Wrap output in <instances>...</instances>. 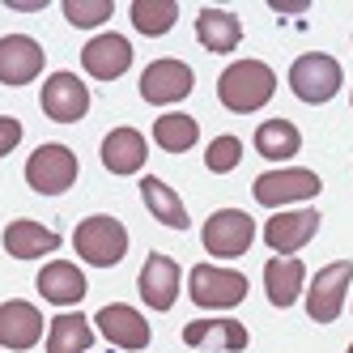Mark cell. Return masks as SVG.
I'll return each instance as SVG.
<instances>
[{
  "mask_svg": "<svg viewBox=\"0 0 353 353\" xmlns=\"http://www.w3.org/2000/svg\"><path fill=\"white\" fill-rule=\"evenodd\" d=\"M239 162H243V141H239V137L221 132V137L209 141V149H205V166H209L213 174H230Z\"/></svg>",
  "mask_w": 353,
  "mask_h": 353,
  "instance_id": "29",
  "label": "cell"
},
{
  "mask_svg": "<svg viewBox=\"0 0 353 353\" xmlns=\"http://www.w3.org/2000/svg\"><path fill=\"white\" fill-rule=\"evenodd\" d=\"M141 200L149 205V213H154L162 225H170V230H188V205L179 196H174V188L170 183H162V179H154V174H145L141 179Z\"/></svg>",
  "mask_w": 353,
  "mask_h": 353,
  "instance_id": "22",
  "label": "cell"
},
{
  "mask_svg": "<svg viewBox=\"0 0 353 353\" xmlns=\"http://www.w3.org/2000/svg\"><path fill=\"white\" fill-rule=\"evenodd\" d=\"M256 205H268V209H281V205H298V200H311L319 196V174L315 170H264L256 183Z\"/></svg>",
  "mask_w": 353,
  "mask_h": 353,
  "instance_id": "9",
  "label": "cell"
},
{
  "mask_svg": "<svg viewBox=\"0 0 353 353\" xmlns=\"http://www.w3.org/2000/svg\"><path fill=\"white\" fill-rule=\"evenodd\" d=\"M349 353H353V345H349Z\"/></svg>",
  "mask_w": 353,
  "mask_h": 353,
  "instance_id": "32",
  "label": "cell"
},
{
  "mask_svg": "<svg viewBox=\"0 0 353 353\" xmlns=\"http://www.w3.org/2000/svg\"><path fill=\"white\" fill-rule=\"evenodd\" d=\"M39 107L56 123H77L90 111V90H85V81L77 72H52L47 85L39 90Z\"/></svg>",
  "mask_w": 353,
  "mask_h": 353,
  "instance_id": "8",
  "label": "cell"
},
{
  "mask_svg": "<svg viewBox=\"0 0 353 353\" xmlns=\"http://www.w3.org/2000/svg\"><path fill=\"white\" fill-rule=\"evenodd\" d=\"M94 327H98L103 341H111L119 349H145L149 341H154V336H149V319L137 307H123V302H111V307L98 311Z\"/></svg>",
  "mask_w": 353,
  "mask_h": 353,
  "instance_id": "15",
  "label": "cell"
},
{
  "mask_svg": "<svg viewBox=\"0 0 353 353\" xmlns=\"http://www.w3.org/2000/svg\"><path fill=\"white\" fill-rule=\"evenodd\" d=\"M111 13H115L111 0H64V17H68V26H77V30L107 26Z\"/></svg>",
  "mask_w": 353,
  "mask_h": 353,
  "instance_id": "28",
  "label": "cell"
},
{
  "mask_svg": "<svg viewBox=\"0 0 353 353\" xmlns=\"http://www.w3.org/2000/svg\"><path fill=\"white\" fill-rule=\"evenodd\" d=\"M90 345H94V327L77 311L56 315L52 327H47V353H85Z\"/></svg>",
  "mask_w": 353,
  "mask_h": 353,
  "instance_id": "24",
  "label": "cell"
},
{
  "mask_svg": "<svg viewBox=\"0 0 353 353\" xmlns=\"http://www.w3.org/2000/svg\"><path fill=\"white\" fill-rule=\"evenodd\" d=\"M319 234V209H285L264 221V243L276 256H298Z\"/></svg>",
  "mask_w": 353,
  "mask_h": 353,
  "instance_id": "11",
  "label": "cell"
},
{
  "mask_svg": "<svg viewBox=\"0 0 353 353\" xmlns=\"http://www.w3.org/2000/svg\"><path fill=\"white\" fill-rule=\"evenodd\" d=\"M302 285H307V268H302L298 256H272L264 264V294L272 307H294L302 298Z\"/></svg>",
  "mask_w": 353,
  "mask_h": 353,
  "instance_id": "17",
  "label": "cell"
},
{
  "mask_svg": "<svg viewBox=\"0 0 353 353\" xmlns=\"http://www.w3.org/2000/svg\"><path fill=\"white\" fill-rule=\"evenodd\" d=\"M154 141L158 149H166V154H188V149L200 141V123L183 111H170L154 123Z\"/></svg>",
  "mask_w": 353,
  "mask_h": 353,
  "instance_id": "27",
  "label": "cell"
},
{
  "mask_svg": "<svg viewBox=\"0 0 353 353\" xmlns=\"http://www.w3.org/2000/svg\"><path fill=\"white\" fill-rule=\"evenodd\" d=\"M196 85V72L192 64L183 60H154L145 72H141V98L145 103H154V107H166V103H183V98L192 94Z\"/></svg>",
  "mask_w": 353,
  "mask_h": 353,
  "instance_id": "10",
  "label": "cell"
},
{
  "mask_svg": "<svg viewBox=\"0 0 353 353\" xmlns=\"http://www.w3.org/2000/svg\"><path fill=\"white\" fill-rule=\"evenodd\" d=\"M247 276L234 268H221V264H196L188 276V294L200 311H230L247 298Z\"/></svg>",
  "mask_w": 353,
  "mask_h": 353,
  "instance_id": "3",
  "label": "cell"
},
{
  "mask_svg": "<svg viewBox=\"0 0 353 353\" xmlns=\"http://www.w3.org/2000/svg\"><path fill=\"white\" fill-rule=\"evenodd\" d=\"M132 26L145 39H162L174 21H179V5L174 0H132Z\"/></svg>",
  "mask_w": 353,
  "mask_h": 353,
  "instance_id": "26",
  "label": "cell"
},
{
  "mask_svg": "<svg viewBox=\"0 0 353 353\" xmlns=\"http://www.w3.org/2000/svg\"><path fill=\"white\" fill-rule=\"evenodd\" d=\"M298 149H302V137L290 119H264L256 128V154L264 162H290Z\"/></svg>",
  "mask_w": 353,
  "mask_h": 353,
  "instance_id": "23",
  "label": "cell"
},
{
  "mask_svg": "<svg viewBox=\"0 0 353 353\" xmlns=\"http://www.w3.org/2000/svg\"><path fill=\"white\" fill-rule=\"evenodd\" d=\"M349 281H353V264L349 260H336L311 276V290H307V315L315 323H336L341 311H345V294H349Z\"/></svg>",
  "mask_w": 353,
  "mask_h": 353,
  "instance_id": "7",
  "label": "cell"
},
{
  "mask_svg": "<svg viewBox=\"0 0 353 353\" xmlns=\"http://www.w3.org/2000/svg\"><path fill=\"white\" fill-rule=\"evenodd\" d=\"M349 103H353V94H349Z\"/></svg>",
  "mask_w": 353,
  "mask_h": 353,
  "instance_id": "31",
  "label": "cell"
},
{
  "mask_svg": "<svg viewBox=\"0 0 353 353\" xmlns=\"http://www.w3.org/2000/svg\"><path fill=\"white\" fill-rule=\"evenodd\" d=\"M209 341L225 345L230 353H243L251 336L239 319H196V323L183 327V345H209Z\"/></svg>",
  "mask_w": 353,
  "mask_h": 353,
  "instance_id": "25",
  "label": "cell"
},
{
  "mask_svg": "<svg viewBox=\"0 0 353 353\" xmlns=\"http://www.w3.org/2000/svg\"><path fill=\"white\" fill-rule=\"evenodd\" d=\"M98 154H103V166L111 174H137L145 166V158H149V145H145V137L137 128H111L103 137V149H98Z\"/></svg>",
  "mask_w": 353,
  "mask_h": 353,
  "instance_id": "20",
  "label": "cell"
},
{
  "mask_svg": "<svg viewBox=\"0 0 353 353\" xmlns=\"http://www.w3.org/2000/svg\"><path fill=\"white\" fill-rule=\"evenodd\" d=\"M56 247H60L56 230H47L43 221L21 217V221L5 225V251H9L13 260H39V256H52Z\"/></svg>",
  "mask_w": 353,
  "mask_h": 353,
  "instance_id": "21",
  "label": "cell"
},
{
  "mask_svg": "<svg viewBox=\"0 0 353 353\" xmlns=\"http://www.w3.org/2000/svg\"><path fill=\"white\" fill-rule=\"evenodd\" d=\"M17 141H21V123H17L13 115H0V158L13 154Z\"/></svg>",
  "mask_w": 353,
  "mask_h": 353,
  "instance_id": "30",
  "label": "cell"
},
{
  "mask_svg": "<svg viewBox=\"0 0 353 353\" xmlns=\"http://www.w3.org/2000/svg\"><path fill=\"white\" fill-rule=\"evenodd\" d=\"M200 243H205V251L217 260H239L243 251H251V243H256V221L243 209H217L205 221V230H200Z\"/></svg>",
  "mask_w": 353,
  "mask_h": 353,
  "instance_id": "6",
  "label": "cell"
},
{
  "mask_svg": "<svg viewBox=\"0 0 353 353\" xmlns=\"http://www.w3.org/2000/svg\"><path fill=\"white\" fill-rule=\"evenodd\" d=\"M345 81V72L332 56H323V52H307V56H298L294 68H290V90L302 98L307 107H319L327 103V98H336Z\"/></svg>",
  "mask_w": 353,
  "mask_h": 353,
  "instance_id": "4",
  "label": "cell"
},
{
  "mask_svg": "<svg viewBox=\"0 0 353 353\" xmlns=\"http://www.w3.org/2000/svg\"><path fill=\"white\" fill-rule=\"evenodd\" d=\"M34 285L52 307H72V302L85 298V272L77 264H68V260H52L47 268H39Z\"/></svg>",
  "mask_w": 353,
  "mask_h": 353,
  "instance_id": "18",
  "label": "cell"
},
{
  "mask_svg": "<svg viewBox=\"0 0 353 353\" xmlns=\"http://www.w3.org/2000/svg\"><path fill=\"white\" fill-rule=\"evenodd\" d=\"M47 56L30 34H5L0 39V81L5 85H30L43 72Z\"/></svg>",
  "mask_w": 353,
  "mask_h": 353,
  "instance_id": "14",
  "label": "cell"
},
{
  "mask_svg": "<svg viewBox=\"0 0 353 353\" xmlns=\"http://www.w3.org/2000/svg\"><path fill=\"white\" fill-rule=\"evenodd\" d=\"M196 39L213 56H230L243 43V21L230 9H200L196 13Z\"/></svg>",
  "mask_w": 353,
  "mask_h": 353,
  "instance_id": "19",
  "label": "cell"
},
{
  "mask_svg": "<svg viewBox=\"0 0 353 353\" xmlns=\"http://www.w3.org/2000/svg\"><path fill=\"white\" fill-rule=\"evenodd\" d=\"M179 285H183L179 264H174L170 256H162V251H154V256L141 264L137 290H141V298H145V307L170 311V307H174V298H179Z\"/></svg>",
  "mask_w": 353,
  "mask_h": 353,
  "instance_id": "13",
  "label": "cell"
},
{
  "mask_svg": "<svg viewBox=\"0 0 353 353\" xmlns=\"http://www.w3.org/2000/svg\"><path fill=\"white\" fill-rule=\"evenodd\" d=\"M77 154L68 145H39L30 162H26V183L39 196H64L72 183H77Z\"/></svg>",
  "mask_w": 353,
  "mask_h": 353,
  "instance_id": "5",
  "label": "cell"
},
{
  "mask_svg": "<svg viewBox=\"0 0 353 353\" xmlns=\"http://www.w3.org/2000/svg\"><path fill=\"white\" fill-rule=\"evenodd\" d=\"M276 94V72L264 60H234L230 68L217 77V98L234 115H251L260 111L268 98Z\"/></svg>",
  "mask_w": 353,
  "mask_h": 353,
  "instance_id": "1",
  "label": "cell"
},
{
  "mask_svg": "<svg viewBox=\"0 0 353 353\" xmlns=\"http://www.w3.org/2000/svg\"><path fill=\"white\" fill-rule=\"evenodd\" d=\"M81 68L98 81H115V77H123V72L132 68V43L123 34H115V30L94 34L81 47Z\"/></svg>",
  "mask_w": 353,
  "mask_h": 353,
  "instance_id": "12",
  "label": "cell"
},
{
  "mask_svg": "<svg viewBox=\"0 0 353 353\" xmlns=\"http://www.w3.org/2000/svg\"><path fill=\"white\" fill-rule=\"evenodd\" d=\"M43 341V311L30 302H0V345L5 349H34Z\"/></svg>",
  "mask_w": 353,
  "mask_h": 353,
  "instance_id": "16",
  "label": "cell"
},
{
  "mask_svg": "<svg viewBox=\"0 0 353 353\" xmlns=\"http://www.w3.org/2000/svg\"><path fill=\"white\" fill-rule=\"evenodd\" d=\"M72 247H77V256L94 268H111L128 256V230H123V221L107 217V213H94L85 221H77V230H72Z\"/></svg>",
  "mask_w": 353,
  "mask_h": 353,
  "instance_id": "2",
  "label": "cell"
}]
</instances>
